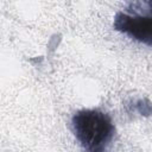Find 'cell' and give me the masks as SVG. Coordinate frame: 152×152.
Returning <instances> with one entry per match:
<instances>
[{"label": "cell", "mask_w": 152, "mask_h": 152, "mask_svg": "<svg viewBox=\"0 0 152 152\" xmlns=\"http://www.w3.org/2000/svg\"><path fill=\"white\" fill-rule=\"evenodd\" d=\"M74 134L86 152H108L115 135L112 118L100 109H81L71 118Z\"/></svg>", "instance_id": "obj_1"}, {"label": "cell", "mask_w": 152, "mask_h": 152, "mask_svg": "<svg viewBox=\"0 0 152 152\" xmlns=\"http://www.w3.org/2000/svg\"><path fill=\"white\" fill-rule=\"evenodd\" d=\"M113 27L146 45L152 44V2H129L116 13Z\"/></svg>", "instance_id": "obj_2"}]
</instances>
